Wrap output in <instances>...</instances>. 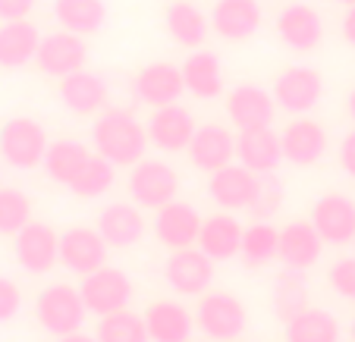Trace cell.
Returning a JSON list of instances; mask_svg holds the SVG:
<instances>
[{
	"label": "cell",
	"instance_id": "1",
	"mask_svg": "<svg viewBox=\"0 0 355 342\" xmlns=\"http://www.w3.org/2000/svg\"><path fill=\"white\" fill-rule=\"evenodd\" d=\"M92 145L101 157H107L116 167H135L139 161H145L151 138H148V126H141L129 110H107L94 120Z\"/></svg>",
	"mask_w": 355,
	"mask_h": 342
},
{
	"label": "cell",
	"instance_id": "2",
	"mask_svg": "<svg viewBox=\"0 0 355 342\" xmlns=\"http://www.w3.org/2000/svg\"><path fill=\"white\" fill-rule=\"evenodd\" d=\"M35 317H38L41 330L51 336H69L79 333L82 323L88 317V308L82 302V292L67 282H54L44 286L35 298Z\"/></svg>",
	"mask_w": 355,
	"mask_h": 342
},
{
	"label": "cell",
	"instance_id": "3",
	"mask_svg": "<svg viewBox=\"0 0 355 342\" xmlns=\"http://www.w3.org/2000/svg\"><path fill=\"white\" fill-rule=\"evenodd\" d=\"M47 132L32 116H10L0 126V157L16 170H35L44 163Z\"/></svg>",
	"mask_w": 355,
	"mask_h": 342
},
{
	"label": "cell",
	"instance_id": "4",
	"mask_svg": "<svg viewBox=\"0 0 355 342\" xmlns=\"http://www.w3.org/2000/svg\"><path fill=\"white\" fill-rule=\"evenodd\" d=\"M195 327L214 342H236L248 327L245 305L233 292H205L195 308Z\"/></svg>",
	"mask_w": 355,
	"mask_h": 342
},
{
	"label": "cell",
	"instance_id": "5",
	"mask_svg": "<svg viewBox=\"0 0 355 342\" xmlns=\"http://www.w3.org/2000/svg\"><path fill=\"white\" fill-rule=\"evenodd\" d=\"M79 292H82V302H85L88 314L104 317V314L129 308V302H132V280L126 276V270L104 264V267L82 276Z\"/></svg>",
	"mask_w": 355,
	"mask_h": 342
},
{
	"label": "cell",
	"instance_id": "6",
	"mask_svg": "<svg viewBox=\"0 0 355 342\" xmlns=\"http://www.w3.org/2000/svg\"><path fill=\"white\" fill-rule=\"evenodd\" d=\"M180 192V173L167 161H139L129 170V198L139 208L157 210L176 201Z\"/></svg>",
	"mask_w": 355,
	"mask_h": 342
},
{
	"label": "cell",
	"instance_id": "7",
	"mask_svg": "<svg viewBox=\"0 0 355 342\" xmlns=\"http://www.w3.org/2000/svg\"><path fill=\"white\" fill-rule=\"evenodd\" d=\"M274 98L277 107L286 114L305 116L309 110H315L324 98V79L318 69L311 66H289L277 75L274 82Z\"/></svg>",
	"mask_w": 355,
	"mask_h": 342
},
{
	"label": "cell",
	"instance_id": "8",
	"mask_svg": "<svg viewBox=\"0 0 355 342\" xmlns=\"http://www.w3.org/2000/svg\"><path fill=\"white\" fill-rule=\"evenodd\" d=\"M13 255L16 264L28 273H47L54 264H60V235L47 223L28 220L13 235Z\"/></svg>",
	"mask_w": 355,
	"mask_h": 342
},
{
	"label": "cell",
	"instance_id": "9",
	"mask_svg": "<svg viewBox=\"0 0 355 342\" xmlns=\"http://www.w3.org/2000/svg\"><path fill=\"white\" fill-rule=\"evenodd\" d=\"M35 63H38V69L44 75H51V79H63V75L76 73V69H85L88 47H85V41H82V35L60 28V32L41 35Z\"/></svg>",
	"mask_w": 355,
	"mask_h": 342
},
{
	"label": "cell",
	"instance_id": "10",
	"mask_svg": "<svg viewBox=\"0 0 355 342\" xmlns=\"http://www.w3.org/2000/svg\"><path fill=\"white\" fill-rule=\"evenodd\" d=\"M164 276H167V286L176 289L180 296H205L214 282V261L198 245L170 251L167 264H164Z\"/></svg>",
	"mask_w": 355,
	"mask_h": 342
},
{
	"label": "cell",
	"instance_id": "11",
	"mask_svg": "<svg viewBox=\"0 0 355 342\" xmlns=\"http://www.w3.org/2000/svg\"><path fill=\"white\" fill-rule=\"evenodd\" d=\"M227 116L239 132H248V129H268L274 126L277 116V98L274 91L261 85H236L233 91L227 94Z\"/></svg>",
	"mask_w": 355,
	"mask_h": 342
},
{
	"label": "cell",
	"instance_id": "12",
	"mask_svg": "<svg viewBox=\"0 0 355 342\" xmlns=\"http://www.w3.org/2000/svg\"><path fill=\"white\" fill-rule=\"evenodd\" d=\"M258 186H261V176L258 173H252L242 163H227V167L211 173L208 195H211V201L223 210H248L252 201L258 198Z\"/></svg>",
	"mask_w": 355,
	"mask_h": 342
},
{
	"label": "cell",
	"instance_id": "13",
	"mask_svg": "<svg viewBox=\"0 0 355 342\" xmlns=\"http://www.w3.org/2000/svg\"><path fill=\"white\" fill-rule=\"evenodd\" d=\"M107 242L98 233V226H69L60 233V264L76 276H85L92 270L104 267L107 261Z\"/></svg>",
	"mask_w": 355,
	"mask_h": 342
},
{
	"label": "cell",
	"instance_id": "14",
	"mask_svg": "<svg viewBox=\"0 0 355 342\" xmlns=\"http://www.w3.org/2000/svg\"><path fill=\"white\" fill-rule=\"evenodd\" d=\"M195 129H198L195 116L176 101L167 104V107H155L151 120H148V138L164 154H180V151H189Z\"/></svg>",
	"mask_w": 355,
	"mask_h": 342
},
{
	"label": "cell",
	"instance_id": "15",
	"mask_svg": "<svg viewBox=\"0 0 355 342\" xmlns=\"http://www.w3.org/2000/svg\"><path fill=\"white\" fill-rule=\"evenodd\" d=\"M201 233V214L186 201H170L164 208H157L155 214V235L164 249L180 251L198 245Z\"/></svg>",
	"mask_w": 355,
	"mask_h": 342
},
{
	"label": "cell",
	"instance_id": "16",
	"mask_svg": "<svg viewBox=\"0 0 355 342\" xmlns=\"http://www.w3.org/2000/svg\"><path fill=\"white\" fill-rule=\"evenodd\" d=\"M277 35L286 47L309 54L324 38V19L311 3H289L277 13Z\"/></svg>",
	"mask_w": 355,
	"mask_h": 342
},
{
	"label": "cell",
	"instance_id": "17",
	"mask_svg": "<svg viewBox=\"0 0 355 342\" xmlns=\"http://www.w3.org/2000/svg\"><path fill=\"white\" fill-rule=\"evenodd\" d=\"M139 101L148 104V107H167V104H176L186 91V82H182V69L173 66V63H148L135 73L132 82Z\"/></svg>",
	"mask_w": 355,
	"mask_h": 342
},
{
	"label": "cell",
	"instance_id": "18",
	"mask_svg": "<svg viewBox=\"0 0 355 342\" xmlns=\"http://www.w3.org/2000/svg\"><path fill=\"white\" fill-rule=\"evenodd\" d=\"M280 145H283V161L295 163V167H315L327 154V132H324V126L318 120L295 116L280 132Z\"/></svg>",
	"mask_w": 355,
	"mask_h": 342
},
{
	"label": "cell",
	"instance_id": "19",
	"mask_svg": "<svg viewBox=\"0 0 355 342\" xmlns=\"http://www.w3.org/2000/svg\"><path fill=\"white\" fill-rule=\"evenodd\" d=\"M327 242L321 239V233L315 229L311 220H293L280 229V251L277 258L283 261V267L289 270H311L321 261V251Z\"/></svg>",
	"mask_w": 355,
	"mask_h": 342
},
{
	"label": "cell",
	"instance_id": "20",
	"mask_svg": "<svg viewBox=\"0 0 355 342\" xmlns=\"http://www.w3.org/2000/svg\"><path fill=\"white\" fill-rule=\"evenodd\" d=\"M311 223L327 245H349L355 239V201L340 192L324 195L311 208Z\"/></svg>",
	"mask_w": 355,
	"mask_h": 342
},
{
	"label": "cell",
	"instance_id": "21",
	"mask_svg": "<svg viewBox=\"0 0 355 342\" xmlns=\"http://www.w3.org/2000/svg\"><path fill=\"white\" fill-rule=\"evenodd\" d=\"M189 161L195 163L205 173H214V170L227 167L236 161V138L227 126L220 123H205V126L195 129L192 141H189Z\"/></svg>",
	"mask_w": 355,
	"mask_h": 342
},
{
	"label": "cell",
	"instance_id": "22",
	"mask_svg": "<svg viewBox=\"0 0 355 342\" xmlns=\"http://www.w3.org/2000/svg\"><path fill=\"white\" fill-rule=\"evenodd\" d=\"M264 22L258 0H217L211 10V28L223 41H245L258 35Z\"/></svg>",
	"mask_w": 355,
	"mask_h": 342
},
{
	"label": "cell",
	"instance_id": "23",
	"mask_svg": "<svg viewBox=\"0 0 355 342\" xmlns=\"http://www.w3.org/2000/svg\"><path fill=\"white\" fill-rule=\"evenodd\" d=\"M145 229H148V223L135 201L132 204L114 201L101 210V217H98V233L104 235V242H107L110 249H132V245H139Z\"/></svg>",
	"mask_w": 355,
	"mask_h": 342
},
{
	"label": "cell",
	"instance_id": "24",
	"mask_svg": "<svg viewBox=\"0 0 355 342\" xmlns=\"http://www.w3.org/2000/svg\"><path fill=\"white\" fill-rule=\"evenodd\" d=\"M236 161L242 167H248L252 173H277V167L283 163V145L280 135L274 129H248L239 132L236 138Z\"/></svg>",
	"mask_w": 355,
	"mask_h": 342
},
{
	"label": "cell",
	"instance_id": "25",
	"mask_svg": "<svg viewBox=\"0 0 355 342\" xmlns=\"http://www.w3.org/2000/svg\"><path fill=\"white\" fill-rule=\"evenodd\" d=\"M180 69H182L186 91L195 94L198 101H211V98H220L223 94V66L214 51L195 47L192 54L182 60Z\"/></svg>",
	"mask_w": 355,
	"mask_h": 342
},
{
	"label": "cell",
	"instance_id": "26",
	"mask_svg": "<svg viewBox=\"0 0 355 342\" xmlns=\"http://www.w3.org/2000/svg\"><path fill=\"white\" fill-rule=\"evenodd\" d=\"M242 226L233 214H211L201 220V233H198V249L211 258V261H230L239 255L242 249Z\"/></svg>",
	"mask_w": 355,
	"mask_h": 342
},
{
	"label": "cell",
	"instance_id": "27",
	"mask_svg": "<svg viewBox=\"0 0 355 342\" xmlns=\"http://www.w3.org/2000/svg\"><path fill=\"white\" fill-rule=\"evenodd\" d=\"M145 323H148V336L151 342H189L195 330V317L189 308H182L180 302H161L148 305L145 308Z\"/></svg>",
	"mask_w": 355,
	"mask_h": 342
},
{
	"label": "cell",
	"instance_id": "28",
	"mask_svg": "<svg viewBox=\"0 0 355 342\" xmlns=\"http://www.w3.org/2000/svg\"><path fill=\"white\" fill-rule=\"evenodd\" d=\"M60 101H63V107L79 116L98 114L104 107V101H107V82L101 79L98 73L76 69V73L60 79Z\"/></svg>",
	"mask_w": 355,
	"mask_h": 342
},
{
	"label": "cell",
	"instance_id": "29",
	"mask_svg": "<svg viewBox=\"0 0 355 342\" xmlns=\"http://www.w3.org/2000/svg\"><path fill=\"white\" fill-rule=\"evenodd\" d=\"M41 44L38 26L28 19H13L0 26V69H19L35 60Z\"/></svg>",
	"mask_w": 355,
	"mask_h": 342
},
{
	"label": "cell",
	"instance_id": "30",
	"mask_svg": "<svg viewBox=\"0 0 355 342\" xmlns=\"http://www.w3.org/2000/svg\"><path fill=\"white\" fill-rule=\"evenodd\" d=\"M164 26H167L170 38H173L176 44L189 47V51L205 44V38H208V32H211V19L201 13L195 3H189V0H173V3L164 10Z\"/></svg>",
	"mask_w": 355,
	"mask_h": 342
},
{
	"label": "cell",
	"instance_id": "31",
	"mask_svg": "<svg viewBox=\"0 0 355 342\" xmlns=\"http://www.w3.org/2000/svg\"><path fill=\"white\" fill-rule=\"evenodd\" d=\"M94 151L88 148V145H82V141L76 138H57L47 145V154H44V173L51 176L54 182H60V186H73V179L82 173V167L88 163V157H92Z\"/></svg>",
	"mask_w": 355,
	"mask_h": 342
},
{
	"label": "cell",
	"instance_id": "32",
	"mask_svg": "<svg viewBox=\"0 0 355 342\" xmlns=\"http://www.w3.org/2000/svg\"><path fill=\"white\" fill-rule=\"evenodd\" d=\"M54 19L60 28L76 35H98L107 26V3L104 0H54Z\"/></svg>",
	"mask_w": 355,
	"mask_h": 342
},
{
	"label": "cell",
	"instance_id": "33",
	"mask_svg": "<svg viewBox=\"0 0 355 342\" xmlns=\"http://www.w3.org/2000/svg\"><path fill=\"white\" fill-rule=\"evenodd\" d=\"M286 327V342H340V323L324 308H305Z\"/></svg>",
	"mask_w": 355,
	"mask_h": 342
},
{
	"label": "cell",
	"instance_id": "34",
	"mask_svg": "<svg viewBox=\"0 0 355 342\" xmlns=\"http://www.w3.org/2000/svg\"><path fill=\"white\" fill-rule=\"evenodd\" d=\"M270 305H274V314L280 317L283 323L293 321L295 314L309 308V286H305V276L302 270H283L274 282V296H270Z\"/></svg>",
	"mask_w": 355,
	"mask_h": 342
},
{
	"label": "cell",
	"instance_id": "35",
	"mask_svg": "<svg viewBox=\"0 0 355 342\" xmlns=\"http://www.w3.org/2000/svg\"><path fill=\"white\" fill-rule=\"evenodd\" d=\"M277 251H280V229L270 226L268 220H258V223H252V226H245L239 258L248 267H264V264H270L277 258Z\"/></svg>",
	"mask_w": 355,
	"mask_h": 342
},
{
	"label": "cell",
	"instance_id": "36",
	"mask_svg": "<svg viewBox=\"0 0 355 342\" xmlns=\"http://www.w3.org/2000/svg\"><path fill=\"white\" fill-rule=\"evenodd\" d=\"M94 336H98V342H151L145 314H135L129 308L98 317Z\"/></svg>",
	"mask_w": 355,
	"mask_h": 342
},
{
	"label": "cell",
	"instance_id": "37",
	"mask_svg": "<svg viewBox=\"0 0 355 342\" xmlns=\"http://www.w3.org/2000/svg\"><path fill=\"white\" fill-rule=\"evenodd\" d=\"M116 182V163H110L107 157H101L94 151L88 157V163L82 167V173L73 179L69 192L79 195V198H101V195H107Z\"/></svg>",
	"mask_w": 355,
	"mask_h": 342
},
{
	"label": "cell",
	"instance_id": "38",
	"mask_svg": "<svg viewBox=\"0 0 355 342\" xmlns=\"http://www.w3.org/2000/svg\"><path fill=\"white\" fill-rule=\"evenodd\" d=\"M32 220V201L19 188L0 186V235H16Z\"/></svg>",
	"mask_w": 355,
	"mask_h": 342
},
{
	"label": "cell",
	"instance_id": "39",
	"mask_svg": "<svg viewBox=\"0 0 355 342\" xmlns=\"http://www.w3.org/2000/svg\"><path fill=\"white\" fill-rule=\"evenodd\" d=\"M283 204V182L277 179V173H261V186H258V198L252 201V217L258 220H268L280 210Z\"/></svg>",
	"mask_w": 355,
	"mask_h": 342
},
{
	"label": "cell",
	"instance_id": "40",
	"mask_svg": "<svg viewBox=\"0 0 355 342\" xmlns=\"http://www.w3.org/2000/svg\"><path fill=\"white\" fill-rule=\"evenodd\" d=\"M327 280H330L336 296L355 302V258H340V261L330 267Z\"/></svg>",
	"mask_w": 355,
	"mask_h": 342
},
{
	"label": "cell",
	"instance_id": "41",
	"mask_svg": "<svg viewBox=\"0 0 355 342\" xmlns=\"http://www.w3.org/2000/svg\"><path fill=\"white\" fill-rule=\"evenodd\" d=\"M19 308H22L19 286H16L13 280H7V276H0V323L13 321V317L19 314Z\"/></svg>",
	"mask_w": 355,
	"mask_h": 342
},
{
	"label": "cell",
	"instance_id": "42",
	"mask_svg": "<svg viewBox=\"0 0 355 342\" xmlns=\"http://www.w3.org/2000/svg\"><path fill=\"white\" fill-rule=\"evenodd\" d=\"M38 0H0V22L13 19H28V13L35 10Z\"/></svg>",
	"mask_w": 355,
	"mask_h": 342
},
{
	"label": "cell",
	"instance_id": "43",
	"mask_svg": "<svg viewBox=\"0 0 355 342\" xmlns=\"http://www.w3.org/2000/svg\"><path fill=\"white\" fill-rule=\"evenodd\" d=\"M340 167L349 179H355V129L340 141Z\"/></svg>",
	"mask_w": 355,
	"mask_h": 342
},
{
	"label": "cell",
	"instance_id": "44",
	"mask_svg": "<svg viewBox=\"0 0 355 342\" xmlns=\"http://www.w3.org/2000/svg\"><path fill=\"white\" fill-rule=\"evenodd\" d=\"M340 32H343V38H346V44L355 47V7H346L343 22H340Z\"/></svg>",
	"mask_w": 355,
	"mask_h": 342
},
{
	"label": "cell",
	"instance_id": "45",
	"mask_svg": "<svg viewBox=\"0 0 355 342\" xmlns=\"http://www.w3.org/2000/svg\"><path fill=\"white\" fill-rule=\"evenodd\" d=\"M57 342H98V336H85L79 330V333H69V336H57Z\"/></svg>",
	"mask_w": 355,
	"mask_h": 342
},
{
	"label": "cell",
	"instance_id": "46",
	"mask_svg": "<svg viewBox=\"0 0 355 342\" xmlns=\"http://www.w3.org/2000/svg\"><path fill=\"white\" fill-rule=\"evenodd\" d=\"M346 110H349V116H352V126H355V88H352V94L346 98Z\"/></svg>",
	"mask_w": 355,
	"mask_h": 342
},
{
	"label": "cell",
	"instance_id": "47",
	"mask_svg": "<svg viewBox=\"0 0 355 342\" xmlns=\"http://www.w3.org/2000/svg\"><path fill=\"white\" fill-rule=\"evenodd\" d=\"M336 3H343V7H355V0H336Z\"/></svg>",
	"mask_w": 355,
	"mask_h": 342
},
{
	"label": "cell",
	"instance_id": "48",
	"mask_svg": "<svg viewBox=\"0 0 355 342\" xmlns=\"http://www.w3.org/2000/svg\"><path fill=\"white\" fill-rule=\"evenodd\" d=\"M352 342H355V321H352Z\"/></svg>",
	"mask_w": 355,
	"mask_h": 342
},
{
	"label": "cell",
	"instance_id": "49",
	"mask_svg": "<svg viewBox=\"0 0 355 342\" xmlns=\"http://www.w3.org/2000/svg\"><path fill=\"white\" fill-rule=\"evenodd\" d=\"M236 342H239V339H236Z\"/></svg>",
	"mask_w": 355,
	"mask_h": 342
}]
</instances>
